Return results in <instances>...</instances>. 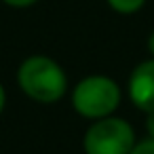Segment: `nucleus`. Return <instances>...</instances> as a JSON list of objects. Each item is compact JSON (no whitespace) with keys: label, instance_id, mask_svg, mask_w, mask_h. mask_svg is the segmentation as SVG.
I'll list each match as a JSON object with an SVG mask.
<instances>
[{"label":"nucleus","instance_id":"obj_1","mask_svg":"<svg viewBox=\"0 0 154 154\" xmlns=\"http://www.w3.org/2000/svg\"><path fill=\"white\" fill-rule=\"evenodd\" d=\"M17 82L21 91L40 103L59 101L66 95L68 78L66 72L57 61L47 55H32L28 57L17 72Z\"/></svg>","mask_w":154,"mask_h":154},{"label":"nucleus","instance_id":"obj_2","mask_svg":"<svg viewBox=\"0 0 154 154\" xmlns=\"http://www.w3.org/2000/svg\"><path fill=\"white\" fill-rule=\"evenodd\" d=\"M120 103V89L108 76H87L72 91L74 110L91 120L110 116Z\"/></svg>","mask_w":154,"mask_h":154},{"label":"nucleus","instance_id":"obj_3","mask_svg":"<svg viewBox=\"0 0 154 154\" xmlns=\"http://www.w3.org/2000/svg\"><path fill=\"white\" fill-rule=\"evenodd\" d=\"M87 154H129L135 146V133L125 118H97L85 133Z\"/></svg>","mask_w":154,"mask_h":154},{"label":"nucleus","instance_id":"obj_4","mask_svg":"<svg viewBox=\"0 0 154 154\" xmlns=\"http://www.w3.org/2000/svg\"><path fill=\"white\" fill-rule=\"evenodd\" d=\"M129 95L131 101L141 112H154V57L141 61L129 78Z\"/></svg>","mask_w":154,"mask_h":154},{"label":"nucleus","instance_id":"obj_5","mask_svg":"<svg viewBox=\"0 0 154 154\" xmlns=\"http://www.w3.org/2000/svg\"><path fill=\"white\" fill-rule=\"evenodd\" d=\"M146 0H108V5L116 11V13H122V15H131L135 11H139L143 7Z\"/></svg>","mask_w":154,"mask_h":154},{"label":"nucleus","instance_id":"obj_6","mask_svg":"<svg viewBox=\"0 0 154 154\" xmlns=\"http://www.w3.org/2000/svg\"><path fill=\"white\" fill-rule=\"evenodd\" d=\"M129 154H154V139L148 137V139H141V141H135V146L131 148Z\"/></svg>","mask_w":154,"mask_h":154},{"label":"nucleus","instance_id":"obj_7","mask_svg":"<svg viewBox=\"0 0 154 154\" xmlns=\"http://www.w3.org/2000/svg\"><path fill=\"white\" fill-rule=\"evenodd\" d=\"M36 2H38V0H5V5H9L13 9H26V7H32Z\"/></svg>","mask_w":154,"mask_h":154},{"label":"nucleus","instance_id":"obj_8","mask_svg":"<svg viewBox=\"0 0 154 154\" xmlns=\"http://www.w3.org/2000/svg\"><path fill=\"white\" fill-rule=\"evenodd\" d=\"M146 127H148L150 137L154 139V112H148V122H146Z\"/></svg>","mask_w":154,"mask_h":154},{"label":"nucleus","instance_id":"obj_9","mask_svg":"<svg viewBox=\"0 0 154 154\" xmlns=\"http://www.w3.org/2000/svg\"><path fill=\"white\" fill-rule=\"evenodd\" d=\"M5 101H7V95H5V87L0 85V112H2V108H5Z\"/></svg>","mask_w":154,"mask_h":154},{"label":"nucleus","instance_id":"obj_10","mask_svg":"<svg viewBox=\"0 0 154 154\" xmlns=\"http://www.w3.org/2000/svg\"><path fill=\"white\" fill-rule=\"evenodd\" d=\"M148 51L152 53V57H154V32L150 34V38H148Z\"/></svg>","mask_w":154,"mask_h":154}]
</instances>
